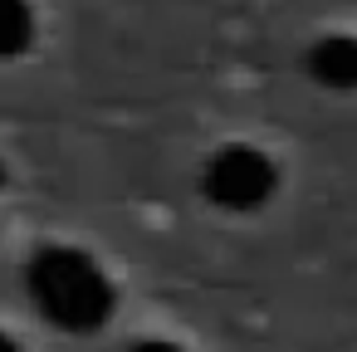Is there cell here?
I'll use <instances>...</instances> for the list:
<instances>
[{
    "label": "cell",
    "mask_w": 357,
    "mask_h": 352,
    "mask_svg": "<svg viewBox=\"0 0 357 352\" xmlns=\"http://www.w3.org/2000/svg\"><path fill=\"white\" fill-rule=\"evenodd\" d=\"M206 191L230 211H250L274 191V167L255 147H220L206 167Z\"/></svg>",
    "instance_id": "2"
},
{
    "label": "cell",
    "mask_w": 357,
    "mask_h": 352,
    "mask_svg": "<svg viewBox=\"0 0 357 352\" xmlns=\"http://www.w3.org/2000/svg\"><path fill=\"white\" fill-rule=\"evenodd\" d=\"M137 352H176V347H162V342H147V347H137Z\"/></svg>",
    "instance_id": "5"
},
{
    "label": "cell",
    "mask_w": 357,
    "mask_h": 352,
    "mask_svg": "<svg viewBox=\"0 0 357 352\" xmlns=\"http://www.w3.org/2000/svg\"><path fill=\"white\" fill-rule=\"evenodd\" d=\"M30 289H35V298L45 303V313L59 318V323H69V328H89V323H98L103 308H108V284H103V274H98L84 254H74V250H50V254L30 269Z\"/></svg>",
    "instance_id": "1"
},
{
    "label": "cell",
    "mask_w": 357,
    "mask_h": 352,
    "mask_svg": "<svg viewBox=\"0 0 357 352\" xmlns=\"http://www.w3.org/2000/svg\"><path fill=\"white\" fill-rule=\"evenodd\" d=\"M0 352H15V347H10V342H6V337H0Z\"/></svg>",
    "instance_id": "6"
},
{
    "label": "cell",
    "mask_w": 357,
    "mask_h": 352,
    "mask_svg": "<svg viewBox=\"0 0 357 352\" xmlns=\"http://www.w3.org/2000/svg\"><path fill=\"white\" fill-rule=\"evenodd\" d=\"M303 69L323 89H337V93L357 89V35H323V40H313V49L303 54Z\"/></svg>",
    "instance_id": "3"
},
{
    "label": "cell",
    "mask_w": 357,
    "mask_h": 352,
    "mask_svg": "<svg viewBox=\"0 0 357 352\" xmlns=\"http://www.w3.org/2000/svg\"><path fill=\"white\" fill-rule=\"evenodd\" d=\"M35 40V15L25 0H0V59H10L20 49H30Z\"/></svg>",
    "instance_id": "4"
}]
</instances>
